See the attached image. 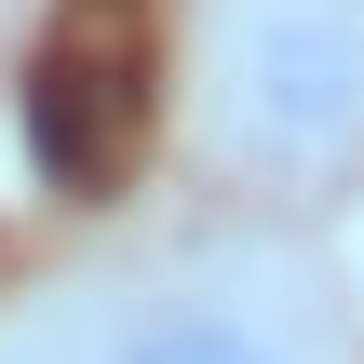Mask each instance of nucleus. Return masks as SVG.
I'll return each mask as SVG.
<instances>
[{
  "instance_id": "7ed1b4c3",
  "label": "nucleus",
  "mask_w": 364,
  "mask_h": 364,
  "mask_svg": "<svg viewBox=\"0 0 364 364\" xmlns=\"http://www.w3.org/2000/svg\"><path fill=\"white\" fill-rule=\"evenodd\" d=\"M122 135H135V54H122V41L41 54V81H27V149H41V176H54V189H108V176H122Z\"/></svg>"
},
{
  "instance_id": "f257e3e1",
  "label": "nucleus",
  "mask_w": 364,
  "mask_h": 364,
  "mask_svg": "<svg viewBox=\"0 0 364 364\" xmlns=\"http://www.w3.org/2000/svg\"><path fill=\"white\" fill-rule=\"evenodd\" d=\"M0 364H351V338L284 243H176L41 297Z\"/></svg>"
},
{
  "instance_id": "f03ea898",
  "label": "nucleus",
  "mask_w": 364,
  "mask_h": 364,
  "mask_svg": "<svg viewBox=\"0 0 364 364\" xmlns=\"http://www.w3.org/2000/svg\"><path fill=\"white\" fill-rule=\"evenodd\" d=\"M189 135L230 189H338L364 162V0H203Z\"/></svg>"
}]
</instances>
